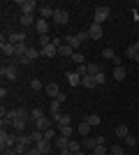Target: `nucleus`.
<instances>
[{
	"label": "nucleus",
	"instance_id": "obj_1",
	"mask_svg": "<svg viewBox=\"0 0 139 155\" xmlns=\"http://www.w3.org/2000/svg\"><path fill=\"white\" fill-rule=\"evenodd\" d=\"M16 137H19V132H9V130H2V132H0V148H2V150L12 148L14 143H16Z\"/></svg>",
	"mask_w": 139,
	"mask_h": 155
},
{
	"label": "nucleus",
	"instance_id": "obj_2",
	"mask_svg": "<svg viewBox=\"0 0 139 155\" xmlns=\"http://www.w3.org/2000/svg\"><path fill=\"white\" fill-rule=\"evenodd\" d=\"M109 16H111V9H109L107 5H98V7H95V23H100V26H102Z\"/></svg>",
	"mask_w": 139,
	"mask_h": 155
},
{
	"label": "nucleus",
	"instance_id": "obj_3",
	"mask_svg": "<svg viewBox=\"0 0 139 155\" xmlns=\"http://www.w3.org/2000/svg\"><path fill=\"white\" fill-rule=\"evenodd\" d=\"M0 74L5 79H9V81H16V79H19V67H16V65H2V67H0Z\"/></svg>",
	"mask_w": 139,
	"mask_h": 155
},
{
	"label": "nucleus",
	"instance_id": "obj_4",
	"mask_svg": "<svg viewBox=\"0 0 139 155\" xmlns=\"http://www.w3.org/2000/svg\"><path fill=\"white\" fill-rule=\"evenodd\" d=\"M67 21H70V14L65 12V9H56V12H53V23H56V26H65Z\"/></svg>",
	"mask_w": 139,
	"mask_h": 155
},
{
	"label": "nucleus",
	"instance_id": "obj_5",
	"mask_svg": "<svg viewBox=\"0 0 139 155\" xmlns=\"http://www.w3.org/2000/svg\"><path fill=\"white\" fill-rule=\"evenodd\" d=\"M51 120L58 125V127H63V125H72V116H67V114H53Z\"/></svg>",
	"mask_w": 139,
	"mask_h": 155
},
{
	"label": "nucleus",
	"instance_id": "obj_6",
	"mask_svg": "<svg viewBox=\"0 0 139 155\" xmlns=\"http://www.w3.org/2000/svg\"><path fill=\"white\" fill-rule=\"evenodd\" d=\"M19 5H21V14H33L35 9H40L35 0H21Z\"/></svg>",
	"mask_w": 139,
	"mask_h": 155
},
{
	"label": "nucleus",
	"instance_id": "obj_7",
	"mask_svg": "<svg viewBox=\"0 0 139 155\" xmlns=\"http://www.w3.org/2000/svg\"><path fill=\"white\" fill-rule=\"evenodd\" d=\"M0 51H2V56H9V58H14V44L9 42V39H0Z\"/></svg>",
	"mask_w": 139,
	"mask_h": 155
},
{
	"label": "nucleus",
	"instance_id": "obj_8",
	"mask_svg": "<svg viewBox=\"0 0 139 155\" xmlns=\"http://www.w3.org/2000/svg\"><path fill=\"white\" fill-rule=\"evenodd\" d=\"M9 42L12 44H26V32H21V30H14V32H9Z\"/></svg>",
	"mask_w": 139,
	"mask_h": 155
},
{
	"label": "nucleus",
	"instance_id": "obj_9",
	"mask_svg": "<svg viewBox=\"0 0 139 155\" xmlns=\"http://www.w3.org/2000/svg\"><path fill=\"white\" fill-rule=\"evenodd\" d=\"M44 93H46L49 97H51V100H58L60 88H58V84H46V86H44Z\"/></svg>",
	"mask_w": 139,
	"mask_h": 155
},
{
	"label": "nucleus",
	"instance_id": "obj_10",
	"mask_svg": "<svg viewBox=\"0 0 139 155\" xmlns=\"http://www.w3.org/2000/svg\"><path fill=\"white\" fill-rule=\"evenodd\" d=\"M49 28H51V26H49V21H46V19H37V21H35V30L40 32V35H49Z\"/></svg>",
	"mask_w": 139,
	"mask_h": 155
},
{
	"label": "nucleus",
	"instance_id": "obj_11",
	"mask_svg": "<svg viewBox=\"0 0 139 155\" xmlns=\"http://www.w3.org/2000/svg\"><path fill=\"white\" fill-rule=\"evenodd\" d=\"M26 125H28V118H14V123H12V130L14 132H26Z\"/></svg>",
	"mask_w": 139,
	"mask_h": 155
},
{
	"label": "nucleus",
	"instance_id": "obj_12",
	"mask_svg": "<svg viewBox=\"0 0 139 155\" xmlns=\"http://www.w3.org/2000/svg\"><path fill=\"white\" fill-rule=\"evenodd\" d=\"M88 35H91V39H100L102 37V26L100 23H91L88 26Z\"/></svg>",
	"mask_w": 139,
	"mask_h": 155
},
{
	"label": "nucleus",
	"instance_id": "obj_13",
	"mask_svg": "<svg viewBox=\"0 0 139 155\" xmlns=\"http://www.w3.org/2000/svg\"><path fill=\"white\" fill-rule=\"evenodd\" d=\"M42 56H44V58H53V56H58V46H56V44H46L44 49H42Z\"/></svg>",
	"mask_w": 139,
	"mask_h": 155
},
{
	"label": "nucleus",
	"instance_id": "obj_14",
	"mask_svg": "<svg viewBox=\"0 0 139 155\" xmlns=\"http://www.w3.org/2000/svg\"><path fill=\"white\" fill-rule=\"evenodd\" d=\"M35 146H37V148L42 150V155H49V153H51V148H53V143H51V141H46V139H42V141H37V143H35Z\"/></svg>",
	"mask_w": 139,
	"mask_h": 155
},
{
	"label": "nucleus",
	"instance_id": "obj_15",
	"mask_svg": "<svg viewBox=\"0 0 139 155\" xmlns=\"http://www.w3.org/2000/svg\"><path fill=\"white\" fill-rule=\"evenodd\" d=\"M63 42H65L67 46H72L74 51H77V49H79V44H81L79 39H77V35H65V37H63Z\"/></svg>",
	"mask_w": 139,
	"mask_h": 155
},
{
	"label": "nucleus",
	"instance_id": "obj_16",
	"mask_svg": "<svg viewBox=\"0 0 139 155\" xmlns=\"http://www.w3.org/2000/svg\"><path fill=\"white\" fill-rule=\"evenodd\" d=\"M95 146H98L95 137H84V141H81V148H84V150H93Z\"/></svg>",
	"mask_w": 139,
	"mask_h": 155
},
{
	"label": "nucleus",
	"instance_id": "obj_17",
	"mask_svg": "<svg viewBox=\"0 0 139 155\" xmlns=\"http://www.w3.org/2000/svg\"><path fill=\"white\" fill-rule=\"evenodd\" d=\"M67 84L70 86H81V74H77V72H67Z\"/></svg>",
	"mask_w": 139,
	"mask_h": 155
},
{
	"label": "nucleus",
	"instance_id": "obj_18",
	"mask_svg": "<svg viewBox=\"0 0 139 155\" xmlns=\"http://www.w3.org/2000/svg\"><path fill=\"white\" fill-rule=\"evenodd\" d=\"M81 86H84V88H95V86H98V79L86 74V77H81Z\"/></svg>",
	"mask_w": 139,
	"mask_h": 155
},
{
	"label": "nucleus",
	"instance_id": "obj_19",
	"mask_svg": "<svg viewBox=\"0 0 139 155\" xmlns=\"http://www.w3.org/2000/svg\"><path fill=\"white\" fill-rule=\"evenodd\" d=\"M35 127L40 130V132H46V130L51 127V118H40V120H35Z\"/></svg>",
	"mask_w": 139,
	"mask_h": 155
},
{
	"label": "nucleus",
	"instance_id": "obj_20",
	"mask_svg": "<svg viewBox=\"0 0 139 155\" xmlns=\"http://www.w3.org/2000/svg\"><path fill=\"white\" fill-rule=\"evenodd\" d=\"M58 53H60V56H65V58H72V56H74L77 51H74L72 46H67L65 42H63V44H60V49H58Z\"/></svg>",
	"mask_w": 139,
	"mask_h": 155
},
{
	"label": "nucleus",
	"instance_id": "obj_21",
	"mask_svg": "<svg viewBox=\"0 0 139 155\" xmlns=\"http://www.w3.org/2000/svg\"><path fill=\"white\" fill-rule=\"evenodd\" d=\"M28 51V44H14V58H23Z\"/></svg>",
	"mask_w": 139,
	"mask_h": 155
},
{
	"label": "nucleus",
	"instance_id": "obj_22",
	"mask_svg": "<svg viewBox=\"0 0 139 155\" xmlns=\"http://www.w3.org/2000/svg\"><path fill=\"white\" fill-rule=\"evenodd\" d=\"M40 49H35V46H28V51H26V58L28 60H30V63H33V60H37V58H40Z\"/></svg>",
	"mask_w": 139,
	"mask_h": 155
},
{
	"label": "nucleus",
	"instance_id": "obj_23",
	"mask_svg": "<svg viewBox=\"0 0 139 155\" xmlns=\"http://www.w3.org/2000/svg\"><path fill=\"white\" fill-rule=\"evenodd\" d=\"M58 134H60V137H67V139H72L74 127H72V125H63V127H58Z\"/></svg>",
	"mask_w": 139,
	"mask_h": 155
},
{
	"label": "nucleus",
	"instance_id": "obj_24",
	"mask_svg": "<svg viewBox=\"0 0 139 155\" xmlns=\"http://www.w3.org/2000/svg\"><path fill=\"white\" fill-rule=\"evenodd\" d=\"M84 120H86V123L91 125V127H98V125H100V120H102V118H100L98 114H88V116L84 118Z\"/></svg>",
	"mask_w": 139,
	"mask_h": 155
},
{
	"label": "nucleus",
	"instance_id": "obj_25",
	"mask_svg": "<svg viewBox=\"0 0 139 155\" xmlns=\"http://www.w3.org/2000/svg\"><path fill=\"white\" fill-rule=\"evenodd\" d=\"M86 72L91 74V77H98L100 72H102V67H100L98 63H88V65H86Z\"/></svg>",
	"mask_w": 139,
	"mask_h": 155
},
{
	"label": "nucleus",
	"instance_id": "obj_26",
	"mask_svg": "<svg viewBox=\"0 0 139 155\" xmlns=\"http://www.w3.org/2000/svg\"><path fill=\"white\" fill-rule=\"evenodd\" d=\"M53 7H40V19H53Z\"/></svg>",
	"mask_w": 139,
	"mask_h": 155
},
{
	"label": "nucleus",
	"instance_id": "obj_27",
	"mask_svg": "<svg viewBox=\"0 0 139 155\" xmlns=\"http://www.w3.org/2000/svg\"><path fill=\"white\" fill-rule=\"evenodd\" d=\"M53 143H56V148H58V150H63V148H67V146H70V139H67V137H60V134H58V139H56Z\"/></svg>",
	"mask_w": 139,
	"mask_h": 155
},
{
	"label": "nucleus",
	"instance_id": "obj_28",
	"mask_svg": "<svg viewBox=\"0 0 139 155\" xmlns=\"http://www.w3.org/2000/svg\"><path fill=\"white\" fill-rule=\"evenodd\" d=\"M35 16L33 14H21V26H35Z\"/></svg>",
	"mask_w": 139,
	"mask_h": 155
},
{
	"label": "nucleus",
	"instance_id": "obj_29",
	"mask_svg": "<svg viewBox=\"0 0 139 155\" xmlns=\"http://www.w3.org/2000/svg\"><path fill=\"white\" fill-rule=\"evenodd\" d=\"M114 79H116V81H123V79H125V67H123V65L114 67Z\"/></svg>",
	"mask_w": 139,
	"mask_h": 155
},
{
	"label": "nucleus",
	"instance_id": "obj_30",
	"mask_svg": "<svg viewBox=\"0 0 139 155\" xmlns=\"http://www.w3.org/2000/svg\"><path fill=\"white\" fill-rule=\"evenodd\" d=\"M77 132H79L81 137H88V132H91V125H88L86 120H81V123H79V127H77Z\"/></svg>",
	"mask_w": 139,
	"mask_h": 155
},
{
	"label": "nucleus",
	"instance_id": "obj_31",
	"mask_svg": "<svg viewBox=\"0 0 139 155\" xmlns=\"http://www.w3.org/2000/svg\"><path fill=\"white\" fill-rule=\"evenodd\" d=\"M44 139H46V141H56V139H58V132H56V130H53V127H49V130H46V132H44Z\"/></svg>",
	"mask_w": 139,
	"mask_h": 155
},
{
	"label": "nucleus",
	"instance_id": "obj_32",
	"mask_svg": "<svg viewBox=\"0 0 139 155\" xmlns=\"http://www.w3.org/2000/svg\"><path fill=\"white\" fill-rule=\"evenodd\" d=\"M127 134H130V130H127V125H116V137H121V139H125Z\"/></svg>",
	"mask_w": 139,
	"mask_h": 155
},
{
	"label": "nucleus",
	"instance_id": "obj_33",
	"mask_svg": "<svg viewBox=\"0 0 139 155\" xmlns=\"http://www.w3.org/2000/svg\"><path fill=\"white\" fill-rule=\"evenodd\" d=\"M102 58H107V60H116L118 56L114 53V49H109V46H107V49H102Z\"/></svg>",
	"mask_w": 139,
	"mask_h": 155
},
{
	"label": "nucleus",
	"instance_id": "obj_34",
	"mask_svg": "<svg viewBox=\"0 0 139 155\" xmlns=\"http://www.w3.org/2000/svg\"><path fill=\"white\" fill-rule=\"evenodd\" d=\"M49 111H51V116H53V114H60V100H51Z\"/></svg>",
	"mask_w": 139,
	"mask_h": 155
},
{
	"label": "nucleus",
	"instance_id": "obj_35",
	"mask_svg": "<svg viewBox=\"0 0 139 155\" xmlns=\"http://www.w3.org/2000/svg\"><path fill=\"white\" fill-rule=\"evenodd\" d=\"M70 60H72V63H77V67H79V65H84V63H86V58H84V53H79V51L74 53V56H72V58H70Z\"/></svg>",
	"mask_w": 139,
	"mask_h": 155
},
{
	"label": "nucleus",
	"instance_id": "obj_36",
	"mask_svg": "<svg viewBox=\"0 0 139 155\" xmlns=\"http://www.w3.org/2000/svg\"><path fill=\"white\" fill-rule=\"evenodd\" d=\"M109 153H111V155H125V150H123V146H121V143H114L111 148H109Z\"/></svg>",
	"mask_w": 139,
	"mask_h": 155
},
{
	"label": "nucleus",
	"instance_id": "obj_37",
	"mask_svg": "<svg viewBox=\"0 0 139 155\" xmlns=\"http://www.w3.org/2000/svg\"><path fill=\"white\" fill-rule=\"evenodd\" d=\"M125 56H127V58H137V49H134V44H130V46H127V49H125Z\"/></svg>",
	"mask_w": 139,
	"mask_h": 155
},
{
	"label": "nucleus",
	"instance_id": "obj_38",
	"mask_svg": "<svg viewBox=\"0 0 139 155\" xmlns=\"http://www.w3.org/2000/svg\"><path fill=\"white\" fill-rule=\"evenodd\" d=\"M67 148L72 150V153H79V150H81V143L74 141V139H70V146H67Z\"/></svg>",
	"mask_w": 139,
	"mask_h": 155
},
{
	"label": "nucleus",
	"instance_id": "obj_39",
	"mask_svg": "<svg viewBox=\"0 0 139 155\" xmlns=\"http://www.w3.org/2000/svg\"><path fill=\"white\" fill-rule=\"evenodd\" d=\"M107 153H109L107 146H95V148H93V155H107Z\"/></svg>",
	"mask_w": 139,
	"mask_h": 155
},
{
	"label": "nucleus",
	"instance_id": "obj_40",
	"mask_svg": "<svg viewBox=\"0 0 139 155\" xmlns=\"http://www.w3.org/2000/svg\"><path fill=\"white\" fill-rule=\"evenodd\" d=\"M30 88H33L35 93H40L42 91V81H40V79H33V81H30Z\"/></svg>",
	"mask_w": 139,
	"mask_h": 155
},
{
	"label": "nucleus",
	"instance_id": "obj_41",
	"mask_svg": "<svg viewBox=\"0 0 139 155\" xmlns=\"http://www.w3.org/2000/svg\"><path fill=\"white\" fill-rule=\"evenodd\" d=\"M77 39H79V42H86V39H91L88 30H79V32H77Z\"/></svg>",
	"mask_w": 139,
	"mask_h": 155
},
{
	"label": "nucleus",
	"instance_id": "obj_42",
	"mask_svg": "<svg viewBox=\"0 0 139 155\" xmlns=\"http://www.w3.org/2000/svg\"><path fill=\"white\" fill-rule=\"evenodd\" d=\"M30 118H33V120H40V118H44L42 109H33V111H30Z\"/></svg>",
	"mask_w": 139,
	"mask_h": 155
},
{
	"label": "nucleus",
	"instance_id": "obj_43",
	"mask_svg": "<svg viewBox=\"0 0 139 155\" xmlns=\"http://www.w3.org/2000/svg\"><path fill=\"white\" fill-rule=\"evenodd\" d=\"M125 143H127V146H132V148H134V146H137V137L127 134V137H125Z\"/></svg>",
	"mask_w": 139,
	"mask_h": 155
},
{
	"label": "nucleus",
	"instance_id": "obj_44",
	"mask_svg": "<svg viewBox=\"0 0 139 155\" xmlns=\"http://www.w3.org/2000/svg\"><path fill=\"white\" fill-rule=\"evenodd\" d=\"M40 44H42V49H44L46 44H51V37H49V35H40Z\"/></svg>",
	"mask_w": 139,
	"mask_h": 155
},
{
	"label": "nucleus",
	"instance_id": "obj_45",
	"mask_svg": "<svg viewBox=\"0 0 139 155\" xmlns=\"http://www.w3.org/2000/svg\"><path fill=\"white\" fill-rule=\"evenodd\" d=\"M28 155H42V150L37 148V146H30V148H28Z\"/></svg>",
	"mask_w": 139,
	"mask_h": 155
},
{
	"label": "nucleus",
	"instance_id": "obj_46",
	"mask_svg": "<svg viewBox=\"0 0 139 155\" xmlns=\"http://www.w3.org/2000/svg\"><path fill=\"white\" fill-rule=\"evenodd\" d=\"M95 79H98V86H102V84H104V81H107L104 72H100V74H98V77H95Z\"/></svg>",
	"mask_w": 139,
	"mask_h": 155
},
{
	"label": "nucleus",
	"instance_id": "obj_47",
	"mask_svg": "<svg viewBox=\"0 0 139 155\" xmlns=\"http://www.w3.org/2000/svg\"><path fill=\"white\" fill-rule=\"evenodd\" d=\"M51 44H56V46L60 49V44H63V39H60V37H53V39H51Z\"/></svg>",
	"mask_w": 139,
	"mask_h": 155
},
{
	"label": "nucleus",
	"instance_id": "obj_48",
	"mask_svg": "<svg viewBox=\"0 0 139 155\" xmlns=\"http://www.w3.org/2000/svg\"><path fill=\"white\" fill-rule=\"evenodd\" d=\"M60 155H74V153H72L70 148H63V150H60Z\"/></svg>",
	"mask_w": 139,
	"mask_h": 155
},
{
	"label": "nucleus",
	"instance_id": "obj_49",
	"mask_svg": "<svg viewBox=\"0 0 139 155\" xmlns=\"http://www.w3.org/2000/svg\"><path fill=\"white\" fill-rule=\"evenodd\" d=\"M134 49H137V53H139V42H134Z\"/></svg>",
	"mask_w": 139,
	"mask_h": 155
},
{
	"label": "nucleus",
	"instance_id": "obj_50",
	"mask_svg": "<svg viewBox=\"0 0 139 155\" xmlns=\"http://www.w3.org/2000/svg\"><path fill=\"white\" fill-rule=\"evenodd\" d=\"M74 155H86V153H84V150H79V153H74Z\"/></svg>",
	"mask_w": 139,
	"mask_h": 155
},
{
	"label": "nucleus",
	"instance_id": "obj_51",
	"mask_svg": "<svg viewBox=\"0 0 139 155\" xmlns=\"http://www.w3.org/2000/svg\"><path fill=\"white\" fill-rule=\"evenodd\" d=\"M134 63H137V65H139V53H137V58H134Z\"/></svg>",
	"mask_w": 139,
	"mask_h": 155
}]
</instances>
